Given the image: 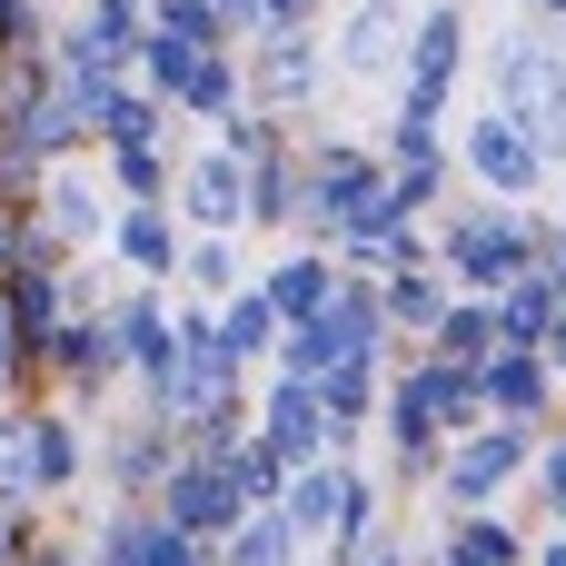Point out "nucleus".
Masks as SVG:
<instances>
[{
	"mask_svg": "<svg viewBox=\"0 0 566 566\" xmlns=\"http://www.w3.org/2000/svg\"><path fill=\"white\" fill-rule=\"evenodd\" d=\"M368 428L388 438V478H398L408 497H428V478H438V458H448V438H438V428H428V418H418V408H408L398 388H378V418H368Z\"/></svg>",
	"mask_w": 566,
	"mask_h": 566,
	"instance_id": "obj_18",
	"label": "nucleus"
},
{
	"mask_svg": "<svg viewBox=\"0 0 566 566\" xmlns=\"http://www.w3.org/2000/svg\"><path fill=\"white\" fill-rule=\"evenodd\" d=\"M527 488H537V527H566V428H547V438H537Z\"/></svg>",
	"mask_w": 566,
	"mask_h": 566,
	"instance_id": "obj_32",
	"label": "nucleus"
},
{
	"mask_svg": "<svg viewBox=\"0 0 566 566\" xmlns=\"http://www.w3.org/2000/svg\"><path fill=\"white\" fill-rule=\"evenodd\" d=\"M488 99L537 139L547 119L566 109V60H557V30H537V20H517V30H497L488 40Z\"/></svg>",
	"mask_w": 566,
	"mask_h": 566,
	"instance_id": "obj_6",
	"label": "nucleus"
},
{
	"mask_svg": "<svg viewBox=\"0 0 566 566\" xmlns=\"http://www.w3.org/2000/svg\"><path fill=\"white\" fill-rule=\"evenodd\" d=\"M298 557H308V547L289 537V517H279V507H249V517L209 547V566H298Z\"/></svg>",
	"mask_w": 566,
	"mask_h": 566,
	"instance_id": "obj_26",
	"label": "nucleus"
},
{
	"mask_svg": "<svg viewBox=\"0 0 566 566\" xmlns=\"http://www.w3.org/2000/svg\"><path fill=\"white\" fill-rule=\"evenodd\" d=\"M448 159H458V179L478 189V199H517V209H537L547 189H557V169H547V149L488 99V109H468L458 129H448Z\"/></svg>",
	"mask_w": 566,
	"mask_h": 566,
	"instance_id": "obj_3",
	"label": "nucleus"
},
{
	"mask_svg": "<svg viewBox=\"0 0 566 566\" xmlns=\"http://www.w3.org/2000/svg\"><path fill=\"white\" fill-rule=\"evenodd\" d=\"M259 448H279V468H318V458H358V428L328 418V398L308 378H259Z\"/></svg>",
	"mask_w": 566,
	"mask_h": 566,
	"instance_id": "obj_8",
	"label": "nucleus"
},
{
	"mask_svg": "<svg viewBox=\"0 0 566 566\" xmlns=\"http://www.w3.org/2000/svg\"><path fill=\"white\" fill-rule=\"evenodd\" d=\"M109 209H119V199H109L90 169H70V159H50V179H40V199H30V219H40L60 249H99V239H109Z\"/></svg>",
	"mask_w": 566,
	"mask_h": 566,
	"instance_id": "obj_15",
	"label": "nucleus"
},
{
	"mask_svg": "<svg viewBox=\"0 0 566 566\" xmlns=\"http://www.w3.org/2000/svg\"><path fill=\"white\" fill-rule=\"evenodd\" d=\"M557 60H566V30H557Z\"/></svg>",
	"mask_w": 566,
	"mask_h": 566,
	"instance_id": "obj_43",
	"label": "nucleus"
},
{
	"mask_svg": "<svg viewBox=\"0 0 566 566\" xmlns=\"http://www.w3.org/2000/svg\"><path fill=\"white\" fill-rule=\"evenodd\" d=\"M209 10H219V30H229V40H259V0H209Z\"/></svg>",
	"mask_w": 566,
	"mask_h": 566,
	"instance_id": "obj_39",
	"label": "nucleus"
},
{
	"mask_svg": "<svg viewBox=\"0 0 566 566\" xmlns=\"http://www.w3.org/2000/svg\"><path fill=\"white\" fill-rule=\"evenodd\" d=\"M149 30H169V40H189V50H229V30H219L209 0H149Z\"/></svg>",
	"mask_w": 566,
	"mask_h": 566,
	"instance_id": "obj_34",
	"label": "nucleus"
},
{
	"mask_svg": "<svg viewBox=\"0 0 566 566\" xmlns=\"http://www.w3.org/2000/svg\"><path fill=\"white\" fill-rule=\"evenodd\" d=\"M478 398H488V418H517V428H557V408H566L557 368H547L537 348H497V358L478 368Z\"/></svg>",
	"mask_w": 566,
	"mask_h": 566,
	"instance_id": "obj_14",
	"label": "nucleus"
},
{
	"mask_svg": "<svg viewBox=\"0 0 566 566\" xmlns=\"http://www.w3.org/2000/svg\"><path fill=\"white\" fill-rule=\"evenodd\" d=\"M169 109H179V119H209V129H219V119L239 109V50H199V70L179 80V99H169Z\"/></svg>",
	"mask_w": 566,
	"mask_h": 566,
	"instance_id": "obj_27",
	"label": "nucleus"
},
{
	"mask_svg": "<svg viewBox=\"0 0 566 566\" xmlns=\"http://www.w3.org/2000/svg\"><path fill=\"white\" fill-rule=\"evenodd\" d=\"M557 189H566V179H557Z\"/></svg>",
	"mask_w": 566,
	"mask_h": 566,
	"instance_id": "obj_46",
	"label": "nucleus"
},
{
	"mask_svg": "<svg viewBox=\"0 0 566 566\" xmlns=\"http://www.w3.org/2000/svg\"><path fill=\"white\" fill-rule=\"evenodd\" d=\"M179 289H199V298L219 308L229 289H249V279H239V249H229V239H189V249H179Z\"/></svg>",
	"mask_w": 566,
	"mask_h": 566,
	"instance_id": "obj_29",
	"label": "nucleus"
},
{
	"mask_svg": "<svg viewBox=\"0 0 566 566\" xmlns=\"http://www.w3.org/2000/svg\"><path fill=\"white\" fill-rule=\"evenodd\" d=\"M438 557H448V547H438ZM448 566H458V557H448Z\"/></svg>",
	"mask_w": 566,
	"mask_h": 566,
	"instance_id": "obj_44",
	"label": "nucleus"
},
{
	"mask_svg": "<svg viewBox=\"0 0 566 566\" xmlns=\"http://www.w3.org/2000/svg\"><path fill=\"white\" fill-rule=\"evenodd\" d=\"M139 30H149V0H80V40H99V50H139Z\"/></svg>",
	"mask_w": 566,
	"mask_h": 566,
	"instance_id": "obj_30",
	"label": "nucleus"
},
{
	"mask_svg": "<svg viewBox=\"0 0 566 566\" xmlns=\"http://www.w3.org/2000/svg\"><path fill=\"white\" fill-rule=\"evenodd\" d=\"M428 259L458 298H497L517 269L547 259V209H517V199H468V209H438L428 229Z\"/></svg>",
	"mask_w": 566,
	"mask_h": 566,
	"instance_id": "obj_1",
	"label": "nucleus"
},
{
	"mask_svg": "<svg viewBox=\"0 0 566 566\" xmlns=\"http://www.w3.org/2000/svg\"><path fill=\"white\" fill-rule=\"evenodd\" d=\"M517 10H527L537 30H566V0H517Z\"/></svg>",
	"mask_w": 566,
	"mask_h": 566,
	"instance_id": "obj_42",
	"label": "nucleus"
},
{
	"mask_svg": "<svg viewBox=\"0 0 566 566\" xmlns=\"http://www.w3.org/2000/svg\"><path fill=\"white\" fill-rule=\"evenodd\" d=\"M418 547H408V527H388V517H368L358 537H338L328 547V566H408Z\"/></svg>",
	"mask_w": 566,
	"mask_h": 566,
	"instance_id": "obj_33",
	"label": "nucleus"
},
{
	"mask_svg": "<svg viewBox=\"0 0 566 566\" xmlns=\"http://www.w3.org/2000/svg\"><path fill=\"white\" fill-rule=\"evenodd\" d=\"M378 388H388V358H348V368H328V378H318L328 418H338V428H358V438H368V418H378Z\"/></svg>",
	"mask_w": 566,
	"mask_h": 566,
	"instance_id": "obj_28",
	"label": "nucleus"
},
{
	"mask_svg": "<svg viewBox=\"0 0 566 566\" xmlns=\"http://www.w3.org/2000/svg\"><path fill=\"white\" fill-rule=\"evenodd\" d=\"M169 458H179V438H169L159 418L119 428V438H109V488H119V507H149V497H159V478H169Z\"/></svg>",
	"mask_w": 566,
	"mask_h": 566,
	"instance_id": "obj_19",
	"label": "nucleus"
},
{
	"mask_svg": "<svg viewBox=\"0 0 566 566\" xmlns=\"http://www.w3.org/2000/svg\"><path fill=\"white\" fill-rule=\"evenodd\" d=\"M209 318H219V348H229V358H239V368L259 378V368H269V348H279V308L259 298V279H249V289H229V298H219Z\"/></svg>",
	"mask_w": 566,
	"mask_h": 566,
	"instance_id": "obj_23",
	"label": "nucleus"
},
{
	"mask_svg": "<svg viewBox=\"0 0 566 566\" xmlns=\"http://www.w3.org/2000/svg\"><path fill=\"white\" fill-rule=\"evenodd\" d=\"M149 517H169V527H189V537H209V547H219V537L249 517V497L229 488V468H219V458H189V448H179V458H169V478H159V497H149Z\"/></svg>",
	"mask_w": 566,
	"mask_h": 566,
	"instance_id": "obj_10",
	"label": "nucleus"
},
{
	"mask_svg": "<svg viewBox=\"0 0 566 566\" xmlns=\"http://www.w3.org/2000/svg\"><path fill=\"white\" fill-rule=\"evenodd\" d=\"M488 308H497V348H537V338L557 328V289H547V269H517Z\"/></svg>",
	"mask_w": 566,
	"mask_h": 566,
	"instance_id": "obj_24",
	"label": "nucleus"
},
{
	"mask_svg": "<svg viewBox=\"0 0 566 566\" xmlns=\"http://www.w3.org/2000/svg\"><path fill=\"white\" fill-rule=\"evenodd\" d=\"M259 30H318V0H259Z\"/></svg>",
	"mask_w": 566,
	"mask_h": 566,
	"instance_id": "obj_37",
	"label": "nucleus"
},
{
	"mask_svg": "<svg viewBox=\"0 0 566 566\" xmlns=\"http://www.w3.org/2000/svg\"><path fill=\"white\" fill-rule=\"evenodd\" d=\"M537 438H547V428H517V418H478L468 438H448V458H438L428 497H438L448 517H478V507H507V497L527 488V458H537Z\"/></svg>",
	"mask_w": 566,
	"mask_h": 566,
	"instance_id": "obj_2",
	"label": "nucleus"
},
{
	"mask_svg": "<svg viewBox=\"0 0 566 566\" xmlns=\"http://www.w3.org/2000/svg\"><path fill=\"white\" fill-rule=\"evenodd\" d=\"M537 269H547V289H557V308H566V209H547V259Z\"/></svg>",
	"mask_w": 566,
	"mask_h": 566,
	"instance_id": "obj_38",
	"label": "nucleus"
},
{
	"mask_svg": "<svg viewBox=\"0 0 566 566\" xmlns=\"http://www.w3.org/2000/svg\"><path fill=\"white\" fill-rule=\"evenodd\" d=\"M448 298H458V289L438 279V259H398V269H378V318H388V338H408V348H428V328H438Z\"/></svg>",
	"mask_w": 566,
	"mask_h": 566,
	"instance_id": "obj_17",
	"label": "nucleus"
},
{
	"mask_svg": "<svg viewBox=\"0 0 566 566\" xmlns=\"http://www.w3.org/2000/svg\"><path fill=\"white\" fill-rule=\"evenodd\" d=\"M179 249H189V229L169 219V199H119V209H109V259H119L139 289H169V279H179Z\"/></svg>",
	"mask_w": 566,
	"mask_h": 566,
	"instance_id": "obj_11",
	"label": "nucleus"
},
{
	"mask_svg": "<svg viewBox=\"0 0 566 566\" xmlns=\"http://www.w3.org/2000/svg\"><path fill=\"white\" fill-rule=\"evenodd\" d=\"M328 90V40L318 30H259V50L239 60V99L269 119H308V99Z\"/></svg>",
	"mask_w": 566,
	"mask_h": 566,
	"instance_id": "obj_7",
	"label": "nucleus"
},
{
	"mask_svg": "<svg viewBox=\"0 0 566 566\" xmlns=\"http://www.w3.org/2000/svg\"><path fill=\"white\" fill-rule=\"evenodd\" d=\"M139 566H209V537H189V527L139 507Z\"/></svg>",
	"mask_w": 566,
	"mask_h": 566,
	"instance_id": "obj_35",
	"label": "nucleus"
},
{
	"mask_svg": "<svg viewBox=\"0 0 566 566\" xmlns=\"http://www.w3.org/2000/svg\"><path fill=\"white\" fill-rule=\"evenodd\" d=\"M90 566H139V507H109V517H99Z\"/></svg>",
	"mask_w": 566,
	"mask_h": 566,
	"instance_id": "obj_36",
	"label": "nucleus"
},
{
	"mask_svg": "<svg viewBox=\"0 0 566 566\" xmlns=\"http://www.w3.org/2000/svg\"><path fill=\"white\" fill-rule=\"evenodd\" d=\"M10 448H20L30 497H60V488L80 478V428H70L60 408H10Z\"/></svg>",
	"mask_w": 566,
	"mask_h": 566,
	"instance_id": "obj_16",
	"label": "nucleus"
},
{
	"mask_svg": "<svg viewBox=\"0 0 566 566\" xmlns=\"http://www.w3.org/2000/svg\"><path fill=\"white\" fill-rule=\"evenodd\" d=\"M458 10H468V0H458Z\"/></svg>",
	"mask_w": 566,
	"mask_h": 566,
	"instance_id": "obj_45",
	"label": "nucleus"
},
{
	"mask_svg": "<svg viewBox=\"0 0 566 566\" xmlns=\"http://www.w3.org/2000/svg\"><path fill=\"white\" fill-rule=\"evenodd\" d=\"M527 537H537V527H517L507 507H478V517H448V527H438V547L458 566H527Z\"/></svg>",
	"mask_w": 566,
	"mask_h": 566,
	"instance_id": "obj_21",
	"label": "nucleus"
},
{
	"mask_svg": "<svg viewBox=\"0 0 566 566\" xmlns=\"http://www.w3.org/2000/svg\"><path fill=\"white\" fill-rule=\"evenodd\" d=\"M428 358H448V368H488V358H497V308H488V298H448L438 328H428Z\"/></svg>",
	"mask_w": 566,
	"mask_h": 566,
	"instance_id": "obj_25",
	"label": "nucleus"
},
{
	"mask_svg": "<svg viewBox=\"0 0 566 566\" xmlns=\"http://www.w3.org/2000/svg\"><path fill=\"white\" fill-rule=\"evenodd\" d=\"M279 517H289V537H298V547H338V537H358V527L378 517V478H368L358 458L289 468V488H279Z\"/></svg>",
	"mask_w": 566,
	"mask_h": 566,
	"instance_id": "obj_5",
	"label": "nucleus"
},
{
	"mask_svg": "<svg viewBox=\"0 0 566 566\" xmlns=\"http://www.w3.org/2000/svg\"><path fill=\"white\" fill-rule=\"evenodd\" d=\"M169 199H179L169 219H179L189 239H239V229H249V169H239L219 139L189 149V159L169 169Z\"/></svg>",
	"mask_w": 566,
	"mask_h": 566,
	"instance_id": "obj_9",
	"label": "nucleus"
},
{
	"mask_svg": "<svg viewBox=\"0 0 566 566\" xmlns=\"http://www.w3.org/2000/svg\"><path fill=\"white\" fill-rule=\"evenodd\" d=\"M328 289H338V259L328 249H289L269 279H259V298L279 308V328H298V318H318L328 308Z\"/></svg>",
	"mask_w": 566,
	"mask_h": 566,
	"instance_id": "obj_20",
	"label": "nucleus"
},
{
	"mask_svg": "<svg viewBox=\"0 0 566 566\" xmlns=\"http://www.w3.org/2000/svg\"><path fill=\"white\" fill-rule=\"evenodd\" d=\"M169 139H149V149H109V179H119V199H169Z\"/></svg>",
	"mask_w": 566,
	"mask_h": 566,
	"instance_id": "obj_31",
	"label": "nucleus"
},
{
	"mask_svg": "<svg viewBox=\"0 0 566 566\" xmlns=\"http://www.w3.org/2000/svg\"><path fill=\"white\" fill-rule=\"evenodd\" d=\"M408 0H348L338 40H328V70L338 80H398V50H408Z\"/></svg>",
	"mask_w": 566,
	"mask_h": 566,
	"instance_id": "obj_12",
	"label": "nucleus"
},
{
	"mask_svg": "<svg viewBox=\"0 0 566 566\" xmlns=\"http://www.w3.org/2000/svg\"><path fill=\"white\" fill-rule=\"evenodd\" d=\"M527 566H566V527H537L527 537Z\"/></svg>",
	"mask_w": 566,
	"mask_h": 566,
	"instance_id": "obj_40",
	"label": "nucleus"
},
{
	"mask_svg": "<svg viewBox=\"0 0 566 566\" xmlns=\"http://www.w3.org/2000/svg\"><path fill=\"white\" fill-rule=\"evenodd\" d=\"M298 129L279 139V149H259L249 159V229H298Z\"/></svg>",
	"mask_w": 566,
	"mask_h": 566,
	"instance_id": "obj_22",
	"label": "nucleus"
},
{
	"mask_svg": "<svg viewBox=\"0 0 566 566\" xmlns=\"http://www.w3.org/2000/svg\"><path fill=\"white\" fill-rule=\"evenodd\" d=\"M537 358H547V368H557V388H566V308H557V328H547V338H537Z\"/></svg>",
	"mask_w": 566,
	"mask_h": 566,
	"instance_id": "obj_41",
	"label": "nucleus"
},
{
	"mask_svg": "<svg viewBox=\"0 0 566 566\" xmlns=\"http://www.w3.org/2000/svg\"><path fill=\"white\" fill-rule=\"evenodd\" d=\"M468 60H478L468 10H458V0H428V10L408 20V50H398V109H408V119H448Z\"/></svg>",
	"mask_w": 566,
	"mask_h": 566,
	"instance_id": "obj_4",
	"label": "nucleus"
},
{
	"mask_svg": "<svg viewBox=\"0 0 566 566\" xmlns=\"http://www.w3.org/2000/svg\"><path fill=\"white\" fill-rule=\"evenodd\" d=\"M99 318H109V338H119V368L149 388V378L169 368V348H179V308H169L159 289H139V279H129V289H109V308H99Z\"/></svg>",
	"mask_w": 566,
	"mask_h": 566,
	"instance_id": "obj_13",
	"label": "nucleus"
}]
</instances>
